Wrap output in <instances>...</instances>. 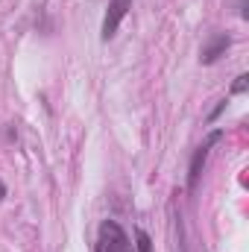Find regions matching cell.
Masks as SVG:
<instances>
[{
  "label": "cell",
  "mask_w": 249,
  "mask_h": 252,
  "mask_svg": "<svg viewBox=\"0 0 249 252\" xmlns=\"http://www.w3.org/2000/svg\"><path fill=\"white\" fill-rule=\"evenodd\" d=\"M97 252H132V244H129L121 223L103 220V226L97 232Z\"/></svg>",
  "instance_id": "6da1fadb"
},
{
  "label": "cell",
  "mask_w": 249,
  "mask_h": 252,
  "mask_svg": "<svg viewBox=\"0 0 249 252\" xmlns=\"http://www.w3.org/2000/svg\"><path fill=\"white\" fill-rule=\"evenodd\" d=\"M220 138H223V132H220V129H214V132H211V135L196 147V150H193V158H190V167H187V190H190V193H193L196 185H199L202 167H205V161H208V150H211Z\"/></svg>",
  "instance_id": "7a4b0ae2"
},
{
  "label": "cell",
  "mask_w": 249,
  "mask_h": 252,
  "mask_svg": "<svg viewBox=\"0 0 249 252\" xmlns=\"http://www.w3.org/2000/svg\"><path fill=\"white\" fill-rule=\"evenodd\" d=\"M129 9H132V0H109L106 18H103V38H106V41L118 32V27L124 24V18H126Z\"/></svg>",
  "instance_id": "3957f363"
},
{
  "label": "cell",
  "mask_w": 249,
  "mask_h": 252,
  "mask_svg": "<svg viewBox=\"0 0 249 252\" xmlns=\"http://www.w3.org/2000/svg\"><path fill=\"white\" fill-rule=\"evenodd\" d=\"M229 47H232V38H229L226 32H214V35L205 41V47H202V53H199V62L202 64H214L220 56H226Z\"/></svg>",
  "instance_id": "277c9868"
},
{
  "label": "cell",
  "mask_w": 249,
  "mask_h": 252,
  "mask_svg": "<svg viewBox=\"0 0 249 252\" xmlns=\"http://www.w3.org/2000/svg\"><path fill=\"white\" fill-rule=\"evenodd\" d=\"M135 241H138V252H153V241H150V235L144 229L135 232Z\"/></svg>",
  "instance_id": "5b68a950"
},
{
  "label": "cell",
  "mask_w": 249,
  "mask_h": 252,
  "mask_svg": "<svg viewBox=\"0 0 249 252\" xmlns=\"http://www.w3.org/2000/svg\"><path fill=\"white\" fill-rule=\"evenodd\" d=\"M247 85H249V76H247V73H241V76H238V82L232 85V94H244V91H247Z\"/></svg>",
  "instance_id": "8992f818"
},
{
  "label": "cell",
  "mask_w": 249,
  "mask_h": 252,
  "mask_svg": "<svg viewBox=\"0 0 249 252\" xmlns=\"http://www.w3.org/2000/svg\"><path fill=\"white\" fill-rule=\"evenodd\" d=\"M223 109H226V100H220V103H217V109H214V112H211V115H208V121H217V118H220V112H223Z\"/></svg>",
  "instance_id": "52a82bcc"
},
{
  "label": "cell",
  "mask_w": 249,
  "mask_h": 252,
  "mask_svg": "<svg viewBox=\"0 0 249 252\" xmlns=\"http://www.w3.org/2000/svg\"><path fill=\"white\" fill-rule=\"evenodd\" d=\"M238 12H241V18H247V0H238Z\"/></svg>",
  "instance_id": "ba28073f"
},
{
  "label": "cell",
  "mask_w": 249,
  "mask_h": 252,
  "mask_svg": "<svg viewBox=\"0 0 249 252\" xmlns=\"http://www.w3.org/2000/svg\"><path fill=\"white\" fill-rule=\"evenodd\" d=\"M3 196H6V185H3V182H0V199H3Z\"/></svg>",
  "instance_id": "9c48e42d"
}]
</instances>
